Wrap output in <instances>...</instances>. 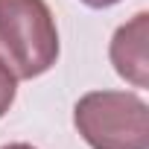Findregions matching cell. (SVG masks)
Listing matches in <instances>:
<instances>
[{
    "mask_svg": "<svg viewBox=\"0 0 149 149\" xmlns=\"http://www.w3.org/2000/svg\"><path fill=\"white\" fill-rule=\"evenodd\" d=\"M58 58V32L44 0H0V61L15 79H35Z\"/></svg>",
    "mask_w": 149,
    "mask_h": 149,
    "instance_id": "1",
    "label": "cell"
},
{
    "mask_svg": "<svg viewBox=\"0 0 149 149\" xmlns=\"http://www.w3.org/2000/svg\"><path fill=\"white\" fill-rule=\"evenodd\" d=\"M146 18H149L146 12L134 15L126 26H120L114 32V41H111L114 70L137 88H146V82H149V76H146V67H149L146 64V24L149 21Z\"/></svg>",
    "mask_w": 149,
    "mask_h": 149,
    "instance_id": "3",
    "label": "cell"
},
{
    "mask_svg": "<svg viewBox=\"0 0 149 149\" xmlns=\"http://www.w3.org/2000/svg\"><path fill=\"white\" fill-rule=\"evenodd\" d=\"M82 3H88V6H94V9H105V6L120 3V0H82Z\"/></svg>",
    "mask_w": 149,
    "mask_h": 149,
    "instance_id": "5",
    "label": "cell"
},
{
    "mask_svg": "<svg viewBox=\"0 0 149 149\" xmlns=\"http://www.w3.org/2000/svg\"><path fill=\"white\" fill-rule=\"evenodd\" d=\"M3 149H35V146H29V143H9V146H3Z\"/></svg>",
    "mask_w": 149,
    "mask_h": 149,
    "instance_id": "6",
    "label": "cell"
},
{
    "mask_svg": "<svg viewBox=\"0 0 149 149\" xmlns=\"http://www.w3.org/2000/svg\"><path fill=\"white\" fill-rule=\"evenodd\" d=\"M73 123L91 149H149V108L134 94H85L73 108Z\"/></svg>",
    "mask_w": 149,
    "mask_h": 149,
    "instance_id": "2",
    "label": "cell"
},
{
    "mask_svg": "<svg viewBox=\"0 0 149 149\" xmlns=\"http://www.w3.org/2000/svg\"><path fill=\"white\" fill-rule=\"evenodd\" d=\"M12 102H15V73L0 61V117L9 111Z\"/></svg>",
    "mask_w": 149,
    "mask_h": 149,
    "instance_id": "4",
    "label": "cell"
}]
</instances>
